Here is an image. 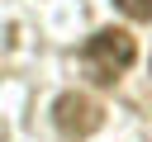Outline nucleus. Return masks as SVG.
<instances>
[{
	"label": "nucleus",
	"mask_w": 152,
	"mask_h": 142,
	"mask_svg": "<svg viewBox=\"0 0 152 142\" xmlns=\"http://www.w3.org/2000/svg\"><path fill=\"white\" fill-rule=\"evenodd\" d=\"M138 57V43L128 28H95L86 43H81V66L95 85H114Z\"/></svg>",
	"instance_id": "nucleus-1"
},
{
	"label": "nucleus",
	"mask_w": 152,
	"mask_h": 142,
	"mask_svg": "<svg viewBox=\"0 0 152 142\" xmlns=\"http://www.w3.org/2000/svg\"><path fill=\"white\" fill-rule=\"evenodd\" d=\"M114 9L138 19V24H152V0H114Z\"/></svg>",
	"instance_id": "nucleus-3"
},
{
	"label": "nucleus",
	"mask_w": 152,
	"mask_h": 142,
	"mask_svg": "<svg viewBox=\"0 0 152 142\" xmlns=\"http://www.w3.org/2000/svg\"><path fill=\"white\" fill-rule=\"evenodd\" d=\"M52 123H57V133L62 137H90V133H100V123H104V109L90 99V95H81V90H66V95H57V104H52Z\"/></svg>",
	"instance_id": "nucleus-2"
}]
</instances>
